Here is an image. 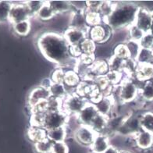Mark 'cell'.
Masks as SVG:
<instances>
[{"instance_id":"6da1fadb","label":"cell","mask_w":153,"mask_h":153,"mask_svg":"<svg viewBox=\"0 0 153 153\" xmlns=\"http://www.w3.org/2000/svg\"><path fill=\"white\" fill-rule=\"evenodd\" d=\"M37 47L43 56L59 67H70L73 62L77 63L71 53V48L62 34L48 31L42 34L37 39Z\"/></svg>"},{"instance_id":"7a4b0ae2","label":"cell","mask_w":153,"mask_h":153,"mask_svg":"<svg viewBox=\"0 0 153 153\" xmlns=\"http://www.w3.org/2000/svg\"><path fill=\"white\" fill-rule=\"evenodd\" d=\"M140 6L134 2H114L113 12L102 22L106 24L113 31L126 30L134 24Z\"/></svg>"},{"instance_id":"3957f363","label":"cell","mask_w":153,"mask_h":153,"mask_svg":"<svg viewBox=\"0 0 153 153\" xmlns=\"http://www.w3.org/2000/svg\"><path fill=\"white\" fill-rule=\"evenodd\" d=\"M139 88L133 78L125 76L119 85L113 86L111 96L115 102L118 101L120 105H127L136 101L139 95Z\"/></svg>"},{"instance_id":"277c9868","label":"cell","mask_w":153,"mask_h":153,"mask_svg":"<svg viewBox=\"0 0 153 153\" xmlns=\"http://www.w3.org/2000/svg\"><path fill=\"white\" fill-rule=\"evenodd\" d=\"M88 102V99L80 95L76 91L69 93L62 100V110L69 117H76Z\"/></svg>"},{"instance_id":"5b68a950","label":"cell","mask_w":153,"mask_h":153,"mask_svg":"<svg viewBox=\"0 0 153 153\" xmlns=\"http://www.w3.org/2000/svg\"><path fill=\"white\" fill-rule=\"evenodd\" d=\"M70 117L62 110L47 111L45 114L43 128L46 131L67 126Z\"/></svg>"},{"instance_id":"8992f818","label":"cell","mask_w":153,"mask_h":153,"mask_svg":"<svg viewBox=\"0 0 153 153\" xmlns=\"http://www.w3.org/2000/svg\"><path fill=\"white\" fill-rule=\"evenodd\" d=\"M113 34V30L106 24L102 22L89 28L88 38L92 40L95 44H105L112 38Z\"/></svg>"},{"instance_id":"52a82bcc","label":"cell","mask_w":153,"mask_h":153,"mask_svg":"<svg viewBox=\"0 0 153 153\" xmlns=\"http://www.w3.org/2000/svg\"><path fill=\"white\" fill-rule=\"evenodd\" d=\"M32 18L30 15L28 8L27 7L25 2H20V3H13L10 10V18H9V24L11 25L17 23L30 20Z\"/></svg>"},{"instance_id":"ba28073f","label":"cell","mask_w":153,"mask_h":153,"mask_svg":"<svg viewBox=\"0 0 153 153\" xmlns=\"http://www.w3.org/2000/svg\"><path fill=\"white\" fill-rule=\"evenodd\" d=\"M96 135L97 134L95 131L88 126L80 125L74 131V136L76 139V142H78L80 145H83L85 147H88L89 149L92 145Z\"/></svg>"},{"instance_id":"9c48e42d","label":"cell","mask_w":153,"mask_h":153,"mask_svg":"<svg viewBox=\"0 0 153 153\" xmlns=\"http://www.w3.org/2000/svg\"><path fill=\"white\" fill-rule=\"evenodd\" d=\"M92 103H94L99 114L108 118L113 114L116 102L111 95H102L99 99Z\"/></svg>"},{"instance_id":"30bf717a","label":"cell","mask_w":153,"mask_h":153,"mask_svg":"<svg viewBox=\"0 0 153 153\" xmlns=\"http://www.w3.org/2000/svg\"><path fill=\"white\" fill-rule=\"evenodd\" d=\"M99 114L97 112L94 103L89 101L87 103L85 106L82 109V110L76 116V119L79 125L82 126H88L90 127L92 123L93 120L95 119V117Z\"/></svg>"},{"instance_id":"8fae6325","label":"cell","mask_w":153,"mask_h":153,"mask_svg":"<svg viewBox=\"0 0 153 153\" xmlns=\"http://www.w3.org/2000/svg\"><path fill=\"white\" fill-rule=\"evenodd\" d=\"M88 31L80 29L67 27L63 31V37L71 47H77L81 44L83 41L88 38Z\"/></svg>"},{"instance_id":"7c38bea8","label":"cell","mask_w":153,"mask_h":153,"mask_svg":"<svg viewBox=\"0 0 153 153\" xmlns=\"http://www.w3.org/2000/svg\"><path fill=\"white\" fill-rule=\"evenodd\" d=\"M152 24V11L140 6L137 11L134 24L146 34L150 31Z\"/></svg>"},{"instance_id":"4fadbf2b","label":"cell","mask_w":153,"mask_h":153,"mask_svg":"<svg viewBox=\"0 0 153 153\" xmlns=\"http://www.w3.org/2000/svg\"><path fill=\"white\" fill-rule=\"evenodd\" d=\"M50 97V92L48 89L44 88L41 86H38L33 88L29 93L28 98H27V105L30 108V110L38 103L42 101L48 100Z\"/></svg>"},{"instance_id":"5bb4252c","label":"cell","mask_w":153,"mask_h":153,"mask_svg":"<svg viewBox=\"0 0 153 153\" xmlns=\"http://www.w3.org/2000/svg\"><path fill=\"white\" fill-rule=\"evenodd\" d=\"M68 27H73V28L88 31L90 27L87 23L85 11L75 10L74 11L71 13Z\"/></svg>"},{"instance_id":"9a60e30c","label":"cell","mask_w":153,"mask_h":153,"mask_svg":"<svg viewBox=\"0 0 153 153\" xmlns=\"http://www.w3.org/2000/svg\"><path fill=\"white\" fill-rule=\"evenodd\" d=\"M136 147L141 150H148L153 145V134L141 129L132 136Z\"/></svg>"},{"instance_id":"2e32d148","label":"cell","mask_w":153,"mask_h":153,"mask_svg":"<svg viewBox=\"0 0 153 153\" xmlns=\"http://www.w3.org/2000/svg\"><path fill=\"white\" fill-rule=\"evenodd\" d=\"M48 4L50 6L51 9L53 10L55 14L62 15L66 13H71L73 11H74L75 9L71 4V1H66V0H51L47 1Z\"/></svg>"},{"instance_id":"e0dca14e","label":"cell","mask_w":153,"mask_h":153,"mask_svg":"<svg viewBox=\"0 0 153 153\" xmlns=\"http://www.w3.org/2000/svg\"><path fill=\"white\" fill-rule=\"evenodd\" d=\"M110 145V137L103 134H99L96 135L90 149L95 152L103 153Z\"/></svg>"},{"instance_id":"ac0fdd59","label":"cell","mask_w":153,"mask_h":153,"mask_svg":"<svg viewBox=\"0 0 153 153\" xmlns=\"http://www.w3.org/2000/svg\"><path fill=\"white\" fill-rule=\"evenodd\" d=\"M135 78L141 82L151 80L153 78V63L137 64V68L135 73Z\"/></svg>"},{"instance_id":"d6986e66","label":"cell","mask_w":153,"mask_h":153,"mask_svg":"<svg viewBox=\"0 0 153 153\" xmlns=\"http://www.w3.org/2000/svg\"><path fill=\"white\" fill-rule=\"evenodd\" d=\"M47 131V138H48L52 142H62L65 141L68 136L67 126L62 127H59L56 129L48 130Z\"/></svg>"},{"instance_id":"ffe728a7","label":"cell","mask_w":153,"mask_h":153,"mask_svg":"<svg viewBox=\"0 0 153 153\" xmlns=\"http://www.w3.org/2000/svg\"><path fill=\"white\" fill-rule=\"evenodd\" d=\"M108 120H109L108 117H104L102 115L98 114L95 117V119L93 120L90 127L95 131L97 134H105L107 125H108Z\"/></svg>"},{"instance_id":"44dd1931","label":"cell","mask_w":153,"mask_h":153,"mask_svg":"<svg viewBox=\"0 0 153 153\" xmlns=\"http://www.w3.org/2000/svg\"><path fill=\"white\" fill-rule=\"evenodd\" d=\"M138 98L144 102H153V78L144 82L140 87Z\"/></svg>"},{"instance_id":"7402d4cb","label":"cell","mask_w":153,"mask_h":153,"mask_svg":"<svg viewBox=\"0 0 153 153\" xmlns=\"http://www.w3.org/2000/svg\"><path fill=\"white\" fill-rule=\"evenodd\" d=\"M27 134L30 141L34 144L47 137V131L43 127L30 126V128L27 131Z\"/></svg>"},{"instance_id":"603a6c76","label":"cell","mask_w":153,"mask_h":153,"mask_svg":"<svg viewBox=\"0 0 153 153\" xmlns=\"http://www.w3.org/2000/svg\"><path fill=\"white\" fill-rule=\"evenodd\" d=\"M12 29L16 35L19 37L27 36L31 30V22L30 20H25L17 24H13Z\"/></svg>"},{"instance_id":"cb8c5ba5","label":"cell","mask_w":153,"mask_h":153,"mask_svg":"<svg viewBox=\"0 0 153 153\" xmlns=\"http://www.w3.org/2000/svg\"><path fill=\"white\" fill-rule=\"evenodd\" d=\"M49 92L52 97L62 100H63L69 94L67 87L65 86L64 84L60 83H53L49 88Z\"/></svg>"},{"instance_id":"d4e9b609","label":"cell","mask_w":153,"mask_h":153,"mask_svg":"<svg viewBox=\"0 0 153 153\" xmlns=\"http://www.w3.org/2000/svg\"><path fill=\"white\" fill-rule=\"evenodd\" d=\"M65 86L69 88H77L81 84V76H79L78 74L74 70H69L66 71L64 77Z\"/></svg>"},{"instance_id":"484cf974","label":"cell","mask_w":153,"mask_h":153,"mask_svg":"<svg viewBox=\"0 0 153 153\" xmlns=\"http://www.w3.org/2000/svg\"><path fill=\"white\" fill-rule=\"evenodd\" d=\"M140 124L141 129L153 134V113L145 112L140 116Z\"/></svg>"},{"instance_id":"4316f807","label":"cell","mask_w":153,"mask_h":153,"mask_svg":"<svg viewBox=\"0 0 153 153\" xmlns=\"http://www.w3.org/2000/svg\"><path fill=\"white\" fill-rule=\"evenodd\" d=\"M56 16V15L55 14V13L51 9L50 6L48 4V2L46 1L44 6L38 11L34 18L38 19V20H41V21H49V20H53Z\"/></svg>"},{"instance_id":"83f0119b","label":"cell","mask_w":153,"mask_h":153,"mask_svg":"<svg viewBox=\"0 0 153 153\" xmlns=\"http://www.w3.org/2000/svg\"><path fill=\"white\" fill-rule=\"evenodd\" d=\"M79 48L81 50V56H95L97 46L92 40L87 38L79 45Z\"/></svg>"},{"instance_id":"f1b7e54d","label":"cell","mask_w":153,"mask_h":153,"mask_svg":"<svg viewBox=\"0 0 153 153\" xmlns=\"http://www.w3.org/2000/svg\"><path fill=\"white\" fill-rule=\"evenodd\" d=\"M12 6V2L0 1V24L9 23L10 10Z\"/></svg>"},{"instance_id":"f546056e","label":"cell","mask_w":153,"mask_h":153,"mask_svg":"<svg viewBox=\"0 0 153 153\" xmlns=\"http://www.w3.org/2000/svg\"><path fill=\"white\" fill-rule=\"evenodd\" d=\"M53 142L48 138L45 137L42 141L34 144V150L37 153H51Z\"/></svg>"},{"instance_id":"4dcf8cb0","label":"cell","mask_w":153,"mask_h":153,"mask_svg":"<svg viewBox=\"0 0 153 153\" xmlns=\"http://www.w3.org/2000/svg\"><path fill=\"white\" fill-rule=\"evenodd\" d=\"M136 62H137V64L153 63V50L141 48L136 58Z\"/></svg>"},{"instance_id":"1f68e13d","label":"cell","mask_w":153,"mask_h":153,"mask_svg":"<svg viewBox=\"0 0 153 153\" xmlns=\"http://www.w3.org/2000/svg\"><path fill=\"white\" fill-rule=\"evenodd\" d=\"M127 36H128V40L134 41L139 42L141 40V38H143L145 33L138 28L134 24H132L127 29Z\"/></svg>"},{"instance_id":"d6a6232c","label":"cell","mask_w":153,"mask_h":153,"mask_svg":"<svg viewBox=\"0 0 153 153\" xmlns=\"http://www.w3.org/2000/svg\"><path fill=\"white\" fill-rule=\"evenodd\" d=\"M125 76L126 75L123 72H118V71H109L105 75L109 84L110 85H112V86L119 85Z\"/></svg>"},{"instance_id":"836d02e7","label":"cell","mask_w":153,"mask_h":153,"mask_svg":"<svg viewBox=\"0 0 153 153\" xmlns=\"http://www.w3.org/2000/svg\"><path fill=\"white\" fill-rule=\"evenodd\" d=\"M85 17H86L87 23L88 26L91 27L95 26L98 24H100L102 23V18L101 17L99 12H94V11H90L86 9L85 11Z\"/></svg>"},{"instance_id":"e575fe53","label":"cell","mask_w":153,"mask_h":153,"mask_svg":"<svg viewBox=\"0 0 153 153\" xmlns=\"http://www.w3.org/2000/svg\"><path fill=\"white\" fill-rule=\"evenodd\" d=\"M46 1H41V0H30V1H26L25 4L27 7L28 8L30 13L32 16V18H34L36 16L38 11L41 10V8L45 5Z\"/></svg>"},{"instance_id":"d590c367","label":"cell","mask_w":153,"mask_h":153,"mask_svg":"<svg viewBox=\"0 0 153 153\" xmlns=\"http://www.w3.org/2000/svg\"><path fill=\"white\" fill-rule=\"evenodd\" d=\"M108 64H109V71H118V72H123V65H124V60L115 56L113 55L109 57L108 59Z\"/></svg>"},{"instance_id":"8d00e7d4","label":"cell","mask_w":153,"mask_h":153,"mask_svg":"<svg viewBox=\"0 0 153 153\" xmlns=\"http://www.w3.org/2000/svg\"><path fill=\"white\" fill-rule=\"evenodd\" d=\"M113 55L118 58L126 60L130 58V54L125 43H119L113 48Z\"/></svg>"},{"instance_id":"74e56055","label":"cell","mask_w":153,"mask_h":153,"mask_svg":"<svg viewBox=\"0 0 153 153\" xmlns=\"http://www.w3.org/2000/svg\"><path fill=\"white\" fill-rule=\"evenodd\" d=\"M124 43L126 45V46H127V49H128V52H129L130 58L136 60L137 55H138L139 52L141 50V47H140L139 42H134V41L127 40Z\"/></svg>"},{"instance_id":"f35d334b","label":"cell","mask_w":153,"mask_h":153,"mask_svg":"<svg viewBox=\"0 0 153 153\" xmlns=\"http://www.w3.org/2000/svg\"><path fill=\"white\" fill-rule=\"evenodd\" d=\"M113 6H114V2L102 1V6L99 10V13L100 14L101 17L102 18V21L104 19L108 17L111 14V13L113 12Z\"/></svg>"},{"instance_id":"ab89813d","label":"cell","mask_w":153,"mask_h":153,"mask_svg":"<svg viewBox=\"0 0 153 153\" xmlns=\"http://www.w3.org/2000/svg\"><path fill=\"white\" fill-rule=\"evenodd\" d=\"M62 100L51 96L47 100V111L53 112V111L62 110Z\"/></svg>"},{"instance_id":"60d3db41","label":"cell","mask_w":153,"mask_h":153,"mask_svg":"<svg viewBox=\"0 0 153 153\" xmlns=\"http://www.w3.org/2000/svg\"><path fill=\"white\" fill-rule=\"evenodd\" d=\"M66 71L62 67H57L52 74H51L50 79L53 83H64V77Z\"/></svg>"},{"instance_id":"b9f144b4","label":"cell","mask_w":153,"mask_h":153,"mask_svg":"<svg viewBox=\"0 0 153 153\" xmlns=\"http://www.w3.org/2000/svg\"><path fill=\"white\" fill-rule=\"evenodd\" d=\"M139 45L141 48L153 50V34L151 33H146L139 42Z\"/></svg>"},{"instance_id":"7bdbcfd3","label":"cell","mask_w":153,"mask_h":153,"mask_svg":"<svg viewBox=\"0 0 153 153\" xmlns=\"http://www.w3.org/2000/svg\"><path fill=\"white\" fill-rule=\"evenodd\" d=\"M70 149L66 141L62 142H55L52 148V152L51 153H69Z\"/></svg>"},{"instance_id":"ee69618b","label":"cell","mask_w":153,"mask_h":153,"mask_svg":"<svg viewBox=\"0 0 153 153\" xmlns=\"http://www.w3.org/2000/svg\"><path fill=\"white\" fill-rule=\"evenodd\" d=\"M102 1H86L87 5V10H90V11H94V12H99V9H100L101 6H102Z\"/></svg>"},{"instance_id":"f6af8a7d","label":"cell","mask_w":153,"mask_h":153,"mask_svg":"<svg viewBox=\"0 0 153 153\" xmlns=\"http://www.w3.org/2000/svg\"><path fill=\"white\" fill-rule=\"evenodd\" d=\"M53 82L52 81V80H51L50 78H44L42 80L39 86L42 87V88H44L49 90L51 85H53Z\"/></svg>"},{"instance_id":"bcb514c9","label":"cell","mask_w":153,"mask_h":153,"mask_svg":"<svg viewBox=\"0 0 153 153\" xmlns=\"http://www.w3.org/2000/svg\"><path fill=\"white\" fill-rule=\"evenodd\" d=\"M103 153H120V149L111 145Z\"/></svg>"},{"instance_id":"7dc6e473","label":"cell","mask_w":153,"mask_h":153,"mask_svg":"<svg viewBox=\"0 0 153 153\" xmlns=\"http://www.w3.org/2000/svg\"><path fill=\"white\" fill-rule=\"evenodd\" d=\"M149 33H151L153 34V10H152V24H151V28H150V31Z\"/></svg>"},{"instance_id":"c3c4849f","label":"cell","mask_w":153,"mask_h":153,"mask_svg":"<svg viewBox=\"0 0 153 153\" xmlns=\"http://www.w3.org/2000/svg\"><path fill=\"white\" fill-rule=\"evenodd\" d=\"M120 153H133L130 150H127V149H120Z\"/></svg>"},{"instance_id":"681fc988","label":"cell","mask_w":153,"mask_h":153,"mask_svg":"<svg viewBox=\"0 0 153 153\" xmlns=\"http://www.w3.org/2000/svg\"><path fill=\"white\" fill-rule=\"evenodd\" d=\"M89 153H97V152H92V151H91V152H89Z\"/></svg>"}]
</instances>
